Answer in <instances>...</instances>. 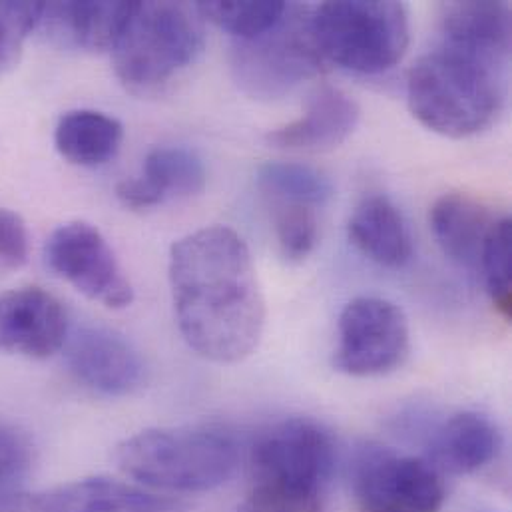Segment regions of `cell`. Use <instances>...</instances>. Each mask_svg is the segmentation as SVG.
Instances as JSON below:
<instances>
[{"label": "cell", "instance_id": "1", "mask_svg": "<svg viewBox=\"0 0 512 512\" xmlns=\"http://www.w3.org/2000/svg\"><path fill=\"white\" fill-rule=\"evenodd\" d=\"M170 285L180 333L204 359L240 363L259 345L265 301L244 238L202 228L170 250Z\"/></svg>", "mask_w": 512, "mask_h": 512}, {"label": "cell", "instance_id": "2", "mask_svg": "<svg viewBox=\"0 0 512 512\" xmlns=\"http://www.w3.org/2000/svg\"><path fill=\"white\" fill-rule=\"evenodd\" d=\"M248 461L254 511L329 512L337 447L321 423L291 417L269 425L250 445Z\"/></svg>", "mask_w": 512, "mask_h": 512}, {"label": "cell", "instance_id": "3", "mask_svg": "<svg viewBox=\"0 0 512 512\" xmlns=\"http://www.w3.org/2000/svg\"><path fill=\"white\" fill-rule=\"evenodd\" d=\"M118 467L134 481L168 493H208L226 485L242 445L224 425L148 429L116 447Z\"/></svg>", "mask_w": 512, "mask_h": 512}, {"label": "cell", "instance_id": "4", "mask_svg": "<svg viewBox=\"0 0 512 512\" xmlns=\"http://www.w3.org/2000/svg\"><path fill=\"white\" fill-rule=\"evenodd\" d=\"M497 66L443 44L421 56L409 72L411 114L447 138L485 132L503 106Z\"/></svg>", "mask_w": 512, "mask_h": 512}, {"label": "cell", "instance_id": "5", "mask_svg": "<svg viewBox=\"0 0 512 512\" xmlns=\"http://www.w3.org/2000/svg\"><path fill=\"white\" fill-rule=\"evenodd\" d=\"M204 48V26L196 6L182 2H136L112 48L118 80L148 96L168 86Z\"/></svg>", "mask_w": 512, "mask_h": 512}, {"label": "cell", "instance_id": "6", "mask_svg": "<svg viewBox=\"0 0 512 512\" xmlns=\"http://www.w3.org/2000/svg\"><path fill=\"white\" fill-rule=\"evenodd\" d=\"M311 34L325 62L381 74L409 48V16L393 0H337L311 8Z\"/></svg>", "mask_w": 512, "mask_h": 512}, {"label": "cell", "instance_id": "7", "mask_svg": "<svg viewBox=\"0 0 512 512\" xmlns=\"http://www.w3.org/2000/svg\"><path fill=\"white\" fill-rule=\"evenodd\" d=\"M313 34L311 8L287 4L283 18L252 40L232 46V72L238 86L257 100H275L325 68Z\"/></svg>", "mask_w": 512, "mask_h": 512}, {"label": "cell", "instance_id": "8", "mask_svg": "<svg viewBox=\"0 0 512 512\" xmlns=\"http://www.w3.org/2000/svg\"><path fill=\"white\" fill-rule=\"evenodd\" d=\"M409 345V321L399 305L381 297H355L339 317L333 365L351 377L385 375L403 365Z\"/></svg>", "mask_w": 512, "mask_h": 512}, {"label": "cell", "instance_id": "9", "mask_svg": "<svg viewBox=\"0 0 512 512\" xmlns=\"http://www.w3.org/2000/svg\"><path fill=\"white\" fill-rule=\"evenodd\" d=\"M353 489L363 512H439L445 483L425 459L367 447L353 467Z\"/></svg>", "mask_w": 512, "mask_h": 512}, {"label": "cell", "instance_id": "10", "mask_svg": "<svg viewBox=\"0 0 512 512\" xmlns=\"http://www.w3.org/2000/svg\"><path fill=\"white\" fill-rule=\"evenodd\" d=\"M44 257L48 267L76 291L110 309L134 301V289L106 238L88 222H68L52 232Z\"/></svg>", "mask_w": 512, "mask_h": 512}, {"label": "cell", "instance_id": "11", "mask_svg": "<svg viewBox=\"0 0 512 512\" xmlns=\"http://www.w3.org/2000/svg\"><path fill=\"white\" fill-rule=\"evenodd\" d=\"M70 373L88 389L106 397H126L146 381V363L140 351L118 331L82 327L68 341Z\"/></svg>", "mask_w": 512, "mask_h": 512}, {"label": "cell", "instance_id": "12", "mask_svg": "<svg viewBox=\"0 0 512 512\" xmlns=\"http://www.w3.org/2000/svg\"><path fill=\"white\" fill-rule=\"evenodd\" d=\"M68 339V317L62 303L40 287L0 293V349L6 353L48 359Z\"/></svg>", "mask_w": 512, "mask_h": 512}, {"label": "cell", "instance_id": "13", "mask_svg": "<svg viewBox=\"0 0 512 512\" xmlns=\"http://www.w3.org/2000/svg\"><path fill=\"white\" fill-rule=\"evenodd\" d=\"M182 511H186V505L178 499L156 495L108 477L82 479L26 497V512Z\"/></svg>", "mask_w": 512, "mask_h": 512}, {"label": "cell", "instance_id": "14", "mask_svg": "<svg viewBox=\"0 0 512 512\" xmlns=\"http://www.w3.org/2000/svg\"><path fill=\"white\" fill-rule=\"evenodd\" d=\"M206 166L202 158L182 146L154 148L138 178L116 186L118 200L132 210L154 208L168 198L198 196L206 188Z\"/></svg>", "mask_w": 512, "mask_h": 512}, {"label": "cell", "instance_id": "15", "mask_svg": "<svg viewBox=\"0 0 512 512\" xmlns=\"http://www.w3.org/2000/svg\"><path fill=\"white\" fill-rule=\"evenodd\" d=\"M359 114L361 110L349 94L335 86H321L309 98L301 118L271 130L265 140L279 150H333L355 132Z\"/></svg>", "mask_w": 512, "mask_h": 512}, {"label": "cell", "instance_id": "16", "mask_svg": "<svg viewBox=\"0 0 512 512\" xmlns=\"http://www.w3.org/2000/svg\"><path fill=\"white\" fill-rule=\"evenodd\" d=\"M445 44L501 66L511 54V8L505 2H449L441 10Z\"/></svg>", "mask_w": 512, "mask_h": 512}, {"label": "cell", "instance_id": "17", "mask_svg": "<svg viewBox=\"0 0 512 512\" xmlns=\"http://www.w3.org/2000/svg\"><path fill=\"white\" fill-rule=\"evenodd\" d=\"M136 2H54L42 4L40 22L56 40L90 52L112 50Z\"/></svg>", "mask_w": 512, "mask_h": 512}, {"label": "cell", "instance_id": "18", "mask_svg": "<svg viewBox=\"0 0 512 512\" xmlns=\"http://www.w3.org/2000/svg\"><path fill=\"white\" fill-rule=\"evenodd\" d=\"M351 244L371 261L401 269L413 257V240L397 206L381 194L359 202L347 224Z\"/></svg>", "mask_w": 512, "mask_h": 512}, {"label": "cell", "instance_id": "19", "mask_svg": "<svg viewBox=\"0 0 512 512\" xmlns=\"http://www.w3.org/2000/svg\"><path fill=\"white\" fill-rule=\"evenodd\" d=\"M501 447L503 439L497 425L473 411L453 415L431 437L433 459L455 475L483 471L499 457Z\"/></svg>", "mask_w": 512, "mask_h": 512}, {"label": "cell", "instance_id": "20", "mask_svg": "<svg viewBox=\"0 0 512 512\" xmlns=\"http://www.w3.org/2000/svg\"><path fill=\"white\" fill-rule=\"evenodd\" d=\"M497 220L487 206L461 192L443 194L429 214L431 232L439 248L461 265H479Z\"/></svg>", "mask_w": 512, "mask_h": 512}, {"label": "cell", "instance_id": "21", "mask_svg": "<svg viewBox=\"0 0 512 512\" xmlns=\"http://www.w3.org/2000/svg\"><path fill=\"white\" fill-rule=\"evenodd\" d=\"M124 138V126L96 110H72L64 114L54 132V144L62 158L76 166H102L116 156Z\"/></svg>", "mask_w": 512, "mask_h": 512}, {"label": "cell", "instance_id": "22", "mask_svg": "<svg viewBox=\"0 0 512 512\" xmlns=\"http://www.w3.org/2000/svg\"><path fill=\"white\" fill-rule=\"evenodd\" d=\"M257 186L271 204L325 206L333 196L331 180L307 164L267 162L257 170Z\"/></svg>", "mask_w": 512, "mask_h": 512}, {"label": "cell", "instance_id": "23", "mask_svg": "<svg viewBox=\"0 0 512 512\" xmlns=\"http://www.w3.org/2000/svg\"><path fill=\"white\" fill-rule=\"evenodd\" d=\"M202 18L214 22L222 30L236 36V40H252L271 30L285 14L287 4L277 0L238 2V0H214L196 4Z\"/></svg>", "mask_w": 512, "mask_h": 512}, {"label": "cell", "instance_id": "24", "mask_svg": "<svg viewBox=\"0 0 512 512\" xmlns=\"http://www.w3.org/2000/svg\"><path fill=\"white\" fill-rule=\"evenodd\" d=\"M479 267L483 269L485 285L495 307L509 319L512 311V224L509 218H499L495 222L485 242Z\"/></svg>", "mask_w": 512, "mask_h": 512}, {"label": "cell", "instance_id": "25", "mask_svg": "<svg viewBox=\"0 0 512 512\" xmlns=\"http://www.w3.org/2000/svg\"><path fill=\"white\" fill-rule=\"evenodd\" d=\"M273 228L283 256L291 261L305 259L317 244L315 208L297 204H271Z\"/></svg>", "mask_w": 512, "mask_h": 512}, {"label": "cell", "instance_id": "26", "mask_svg": "<svg viewBox=\"0 0 512 512\" xmlns=\"http://www.w3.org/2000/svg\"><path fill=\"white\" fill-rule=\"evenodd\" d=\"M40 2H0V76L22 52L24 40L40 22Z\"/></svg>", "mask_w": 512, "mask_h": 512}, {"label": "cell", "instance_id": "27", "mask_svg": "<svg viewBox=\"0 0 512 512\" xmlns=\"http://www.w3.org/2000/svg\"><path fill=\"white\" fill-rule=\"evenodd\" d=\"M32 465V443L24 431L0 423V491L20 481Z\"/></svg>", "mask_w": 512, "mask_h": 512}, {"label": "cell", "instance_id": "28", "mask_svg": "<svg viewBox=\"0 0 512 512\" xmlns=\"http://www.w3.org/2000/svg\"><path fill=\"white\" fill-rule=\"evenodd\" d=\"M30 240L24 220L6 208H0V263L20 267L28 261Z\"/></svg>", "mask_w": 512, "mask_h": 512}, {"label": "cell", "instance_id": "29", "mask_svg": "<svg viewBox=\"0 0 512 512\" xmlns=\"http://www.w3.org/2000/svg\"><path fill=\"white\" fill-rule=\"evenodd\" d=\"M0 512H26V497L6 495L0 491Z\"/></svg>", "mask_w": 512, "mask_h": 512}, {"label": "cell", "instance_id": "30", "mask_svg": "<svg viewBox=\"0 0 512 512\" xmlns=\"http://www.w3.org/2000/svg\"><path fill=\"white\" fill-rule=\"evenodd\" d=\"M242 512H257V511H254V509H252V507H248V509H246V511H242Z\"/></svg>", "mask_w": 512, "mask_h": 512}]
</instances>
